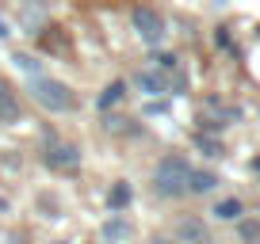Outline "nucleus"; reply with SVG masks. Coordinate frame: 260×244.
Listing matches in <instances>:
<instances>
[{
    "label": "nucleus",
    "instance_id": "1",
    "mask_svg": "<svg viewBox=\"0 0 260 244\" xmlns=\"http://www.w3.org/2000/svg\"><path fill=\"white\" fill-rule=\"evenodd\" d=\"M187 179H191V164L184 156H165L153 168V191L161 198H180L187 195Z\"/></svg>",
    "mask_w": 260,
    "mask_h": 244
},
{
    "label": "nucleus",
    "instance_id": "2",
    "mask_svg": "<svg viewBox=\"0 0 260 244\" xmlns=\"http://www.w3.org/2000/svg\"><path fill=\"white\" fill-rule=\"evenodd\" d=\"M27 92H31V99L50 114H65L73 107V92L65 88L61 80H54V76H31V80H27Z\"/></svg>",
    "mask_w": 260,
    "mask_h": 244
},
{
    "label": "nucleus",
    "instance_id": "3",
    "mask_svg": "<svg viewBox=\"0 0 260 244\" xmlns=\"http://www.w3.org/2000/svg\"><path fill=\"white\" fill-rule=\"evenodd\" d=\"M237 118H241V107L222 103L218 96H207L199 103V134H218L226 122H237Z\"/></svg>",
    "mask_w": 260,
    "mask_h": 244
},
{
    "label": "nucleus",
    "instance_id": "4",
    "mask_svg": "<svg viewBox=\"0 0 260 244\" xmlns=\"http://www.w3.org/2000/svg\"><path fill=\"white\" fill-rule=\"evenodd\" d=\"M42 160H46V168L73 172L77 164H81V149L61 141V138H54V134H46V138H42Z\"/></svg>",
    "mask_w": 260,
    "mask_h": 244
},
{
    "label": "nucleus",
    "instance_id": "5",
    "mask_svg": "<svg viewBox=\"0 0 260 244\" xmlns=\"http://www.w3.org/2000/svg\"><path fill=\"white\" fill-rule=\"evenodd\" d=\"M134 31H138L142 42H149V46H157V42L165 38V19L157 16L153 8H134Z\"/></svg>",
    "mask_w": 260,
    "mask_h": 244
},
{
    "label": "nucleus",
    "instance_id": "6",
    "mask_svg": "<svg viewBox=\"0 0 260 244\" xmlns=\"http://www.w3.org/2000/svg\"><path fill=\"white\" fill-rule=\"evenodd\" d=\"M134 84H138L146 96H169V92H172V80H169V76H161V73H153V69H138Z\"/></svg>",
    "mask_w": 260,
    "mask_h": 244
},
{
    "label": "nucleus",
    "instance_id": "7",
    "mask_svg": "<svg viewBox=\"0 0 260 244\" xmlns=\"http://www.w3.org/2000/svg\"><path fill=\"white\" fill-rule=\"evenodd\" d=\"M23 118V111H19V99L12 96L8 84H0V126H12V122Z\"/></svg>",
    "mask_w": 260,
    "mask_h": 244
},
{
    "label": "nucleus",
    "instance_id": "8",
    "mask_svg": "<svg viewBox=\"0 0 260 244\" xmlns=\"http://www.w3.org/2000/svg\"><path fill=\"white\" fill-rule=\"evenodd\" d=\"M218 187V176L214 172H191V179H187V195H207V191Z\"/></svg>",
    "mask_w": 260,
    "mask_h": 244
},
{
    "label": "nucleus",
    "instance_id": "9",
    "mask_svg": "<svg viewBox=\"0 0 260 244\" xmlns=\"http://www.w3.org/2000/svg\"><path fill=\"white\" fill-rule=\"evenodd\" d=\"M176 233L184 236V240H191V244H203V240H207V229H203V221H195V218H180Z\"/></svg>",
    "mask_w": 260,
    "mask_h": 244
},
{
    "label": "nucleus",
    "instance_id": "10",
    "mask_svg": "<svg viewBox=\"0 0 260 244\" xmlns=\"http://www.w3.org/2000/svg\"><path fill=\"white\" fill-rule=\"evenodd\" d=\"M122 96H126V84H122V80H111V84H107V88L104 92H100V99H96V107H100V111H111V107L115 103H119V99Z\"/></svg>",
    "mask_w": 260,
    "mask_h": 244
},
{
    "label": "nucleus",
    "instance_id": "11",
    "mask_svg": "<svg viewBox=\"0 0 260 244\" xmlns=\"http://www.w3.org/2000/svg\"><path fill=\"white\" fill-rule=\"evenodd\" d=\"M100 236H104L107 244H119V240H126V236H130V225H126L122 218H111V221H104Z\"/></svg>",
    "mask_w": 260,
    "mask_h": 244
},
{
    "label": "nucleus",
    "instance_id": "12",
    "mask_svg": "<svg viewBox=\"0 0 260 244\" xmlns=\"http://www.w3.org/2000/svg\"><path fill=\"white\" fill-rule=\"evenodd\" d=\"M195 149L203 156H222V141L214 134H195Z\"/></svg>",
    "mask_w": 260,
    "mask_h": 244
},
{
    "label": "nucleus",
    "instance_id": "13",
    "mask_svg": "<svg viewBox=\"0 0 260 244\" xmlns=\"http://www.w3.org/2000/svg\"><path fill=\"white\" fill-rule=\"evenodd\" d=\"M214 218H222V221H237V218H241V202H237V198H222V202L214 206Z\"/></svg>",
    "mask_w": 260,
    "mask_h": 244
},
{
    "label": "nucleus",
    "instance_id": "14",
    "mask_svg": "<svg viewBox=\"0 0 260 244\" xmlns=\"http://www.w3.org/2000/svg\"><path fill=\"white\" fill-rule=\"evenodd\" d=\"M126 202H130V183H115V191H111V198H107V206H111V210H122Z\"/></svg>",
    "mask_w": 260,
    "mask_h": 244
},
{
    "label": "nucleus",
    "instance_id": "15",
    "mask_svg": "<svg viewBox=\"0 0 260 244\" xmlns=\"http://www.w3.org/2000/svg\"><path fill=\"white\" fill-rule=\"evenodd\" d=\"M104 130H107V134H130V118H119V114H107V118H104Z\"/></svg>",
    "mask_w": 260,
    "mask_h": 244
},
{
    "label": "nucleus",
    "instance_id": "16",
    "mask_svg": "<svg viewBox=\"0 0 260 244\" xmlns=\"http://www.w3.org/2000/svg\"><path fill=\"white\" fill-rule=\"evenodd\" d=\"M241 240L245 244H260V221H241Z\"/></svg>",
    "mask_w": 260,
    "mask_h": 244
},
{
    "label": "nucleus",
    "instance_id": "17",
    "mask_svg": "<svg viewBox=\"0 0 260 244\" xmlns=\"http://www.w3.org/2000/svg\"><path fill=\"white\" fill-rule=\"evenodd\" d=\"M50 34H42V50H61L65 46V38L57 34V27H46Z\"/></svg>",
    "mask_w": 260,
    "mask_h": 244
},
{
    "label": "nucleus",
    "instance_id": "18",
    "mask_svg": "<svg viewBox=\"0 0 260 244\" xmlns=\"http://www.w3.org/2000/svg\"><path fill=\"white\" fill-rule=\"evenodd\" d=\"M16 65H19V69H27V73H31V76H39V61H35V57L19 54V57H16Z\"/></svg>",
    "mask_w": 260,
    "mask_h": 244
},
{
    "label": "nucleus",
    "instance_id": "19",
    "mask_svg": "<svg viewBox=\"0 0 260 244\" xmlns=\"http://www.w3.org/2000/svg\"><path fill=\"white\" fill-rule=\"evenodd\" d=\"M214 42H218V46H222V50H230V34H226V31H222V27H218V34H214Z\"/></svg>",
    "mask_w": 260,
    "mask_h": 244
},
{
    "label": "nucleus",
    "instance_id": "20",
    "mask_svg": "<svg viewBox=\"0 0 260 244\" xmlns=\"http://www.w3.org/2000/svg\"><path fill=\"white\" fill-rule=\"evenodd\" d=\"M149 244H180V240H169V236H153Z\"/></svg>",
    "mask_w": 260,
    "mask_h": 244
},
{
    "label": "nucleus",
    "instance_id": "21",
    "mask_svg": "<svg viewBox=\"0 0 260 244\" xmlns=\"http://www.w3.org/2000/svg\"><path fill=\"white\" fill-rule=\"evenodd\" d=\"M252 172H256V176H260V156H256V160H252Z\"/></svg>",
    "mask_w": 260,
    "mask_h": 244
},
{
    "label": "nucleus",
    "instance_id": "22",
    "mask_svg": "<svg viewBox=\"0 0 260 244\" xmlns=\"http://www.w3.org/2000/svg\"><path fill=\"white\" fill-rule=\"evenodd\" d=\"M4 34H8V27H4V19H0V38H4Z\"/></svg>",
    "mask_w": 260,
    "mask_h": 244
},
{
    "label": "nucleus",
    "instance_id": "23",
    "mask_svg": "<svg viewBox=\"0 0 260 244\" xmlns=\"http://www.w3.org/2000/svg\"><path fill=\"white\" fill-rule=\"evenodd\" d=\"M54 244H65V240H54Z\"/></svg>",
    "mask_w": 260,
    "mask_h": 244
},
{
    "label": "nucleus",
    "instance_id": "24",
    "mask_svg": "<svg viewBox=\"0 0 260 244\" xmlns=\"http://www.w3.org/2000/svg\"><path fill=\"white\" fill-rule=\"evenodd\" d=\"M256 34H260V27H256Z\"/></svg>",
    "mask_w": 260,
    "mask_h": 244
}]
</instances>
